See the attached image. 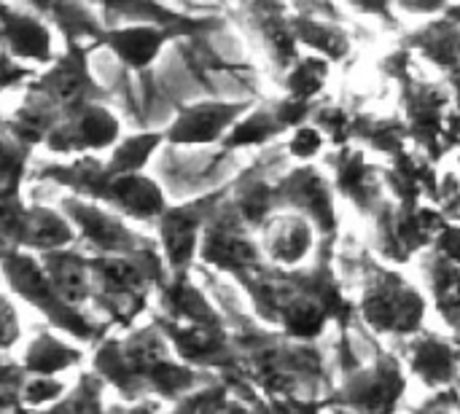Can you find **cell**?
Here are the masks:
<instances>
[{
  "mask_svg": "<svg viewBox=\"0 0 460 414\" xmlns=\"http://www.w3.org/2000/svg\"><path fill=\"white\" fill-rule=\"evenodd\" d=\"M334 237H323L315 248L313 267H272L261 261L245 275L234 277L243 288L253 318L296 342H321L334 326L348 334L356 326L353 299L337 277Z\"/></svg>",
  "mask_w": 460,
  "mask_h": 414,
  "instance_id": "1",
  "label": "cell"
},
{
  "mask_svg": "<svg viewBox=\"0 0 460 414\" xmlns=\"http://www.w3.org/2000/svg\"><path fill=\"white\" fill-rule=\"evenodd\" d=\"M86 361L119 401L172 404L183 393L216 377L181 364L154 323L105 334L92 345V356Z\"/></svg>",
  "mask_w": 460,
  "mask_h": 414,
  "instance_id": "2",
  "label": "cell"
},
{
  "mask_svg": "<svg viewBox=\"0 0 460 414\" xmlns=\"http://www.w3.org/2000/svg\"><path fill=\"white\" fill-rule=\"evenodd\" d=\"M229 323V321H226ZM237 380L264 396L321 399L332 388L326 353L318 342H296L286 334L256 323L237 321L229 326Z\"/></svg>",
  "mask_w": 460,
  "mask_h": 414,
  "instance_id": "3",
  "label": "cell"
},
{
  "mask_svg": "<svg viewBox=\"0 0 460 414\" xmlns=\"http://www.w3.org/2000/svg\"><path fill=\"white\" fill-rule=\"evenodd\" d=\"M89 256V253H86ZM159 245L151 240L135 253L89 256V313L108 331H129L151 304L156 288L167 280Z\"/></svg>",
  "mask_w": 460,
  "mask_h": 414,
  "instance_id": "4",
  "label": "cell"
},
{
  "mask_svg": "<svg viewBox=\"0 0 460 414\" xmlns=\"http://www.w3.org/2000/svg\"><path fill=\"white\" fill-rule=\"evenodd\" d=\"M334 366L340 369V380L332 383L326 407L332 414H399L410 377L391 348L377 345L372 361H358L350 331L337 337Z\"/></svg>",
  "mask_w": 460,
  "mask_h": 414,
  "instance_id": "5",
  "label": "cell"
},
{
  "mask_svg": "<svg viewBox=\"0 0 460 414\" xmlns=\"http://www.w3.org/2000/svg\"><path fill=\"white\" fill-rule=\"evenodd\" d=\"M356 323L383 342L418 334L429 318V296L402 272L364 256L361 291L353 299Z\"/></svg>",
  "mask_w": 460,
  "mask_h": 414,
  "instance_id": "6",
  "label": "cell"
},
{
  "mask_svg": "<svg viewBox=\"0 0 460 414\" xmlns=\"http://www.w3.org/2000/svg\"><path fill=\"white\" fill-rule=\"evenodd\" d=\"M0 280L3 286L22 299L27 307H32L51 331H59L62 337L73 339L75 345H97L105 334H111L92 313L78 310L67 304L57 288L51 286L46 269L40 267L35 253L13 251L0 259Z\"/></svg>",
  "mask_w": 460,
  "mask_h": 414,
  "instance_id": "7",
  "label": "cell"
},
{
  "mask_svg": "<svg viewBox=\"0 0 460 414\" xmlns=\"http://www.w3.org/2000/svg\"><path fill=\"white\" fill-rule=\"evenodd\" d=\"M224 194H226V186L208 191L199 199H191L183 205H172V207L167 205L162 210V216L154 221L156 245H159V253H162L170 275H183V272L194 269L205 224Z\"/></svg>",
  "mask_w": 460,
  "mask_h": 414,
  "instance_id": "8",
  "label": "cell"
},
{
  "mask_svg": "<svg viewBox=\"0 0 460 414\" xmlns=\"http://www.w3.org/2000/svg\"><path fill=\"white\" fill-rule=\"evenodd\" d=\"M410 380H418L429 393L458 385L460 350L458 337L450 331H434L423 326L418 334L391 342Z\"/></svg>",
  "mask_w": 460,
  "mask_h": 414,
  "instance_id": "9",
  "label": "cell"
},
{
  "mask_svg": "<svg viewBox=\"0 0 460 414\" xmlns=\"http://www.w3.org/2000/svg\"><path fill=\"white\" fill-rule=\"evenodd\" d=\"M272 205L275 210H291L305 216L315 232L323 237L337 234V207H334V189L315 167H296L286 178L272 186Z\"/></svg>",
  "mask_w": 460,
  "mask_h": 414,
  "instance_id": "10",
  "label": "cell"
},
{
  "mask_svg": "<svg viewBox=\"0 0 460 414\" xmlns=\"http://www.w3.org/2000/svg\"><path fill=\"white\" fill-rule=\"evenodd\" d=\"M315 226L291 210H275L259 229V248L272 267H302L315 253Z\"/></svg>",
  "mask_w": 460,
  "mask_h": 414,
  "instance_id": "11",
  "label": "cell"
},
{
  "mask_svg": "<svg viewBox=\"0 0 460 414\" xmlns=\"http://www.w3.org/2000/svg\"><path fill=\"white\" fill-rule=\"evenodd\" d=\"M16 364L27 377H62L86 364V350L46 326L30 337Z\"/></svg>",
  "mask_w": 460,
  "mask_h": 414,
  "instance_id": "12",
  "label": "cell"
},
{
  "mask_svg": "<svg viewBox=\"0 0 460 414\" xmlns=\"http://www.w3.org/2000/svg\"><path fill=\"white\" fill-rule=\"evenodd\" d=\"M35 256H38L40 267L46 269L57 294L67 304L86 310L89 307V256L84 251H75L73 245L59 248V251L35 253Z\"/></svg>",
  "mask_w": 460,
  "mask_h": 414,
  "instance_id": "13",
  "label": "cell"
},
{
  "mask_svg": "<svg viewBox=\"0 0 460 414\" xmlns=\"http://www.w3.org/2000/svg\"><path fill=\"white\" fill-rule=\"evenodd\" d=\"M423 277L434 302V310L445 329L458 337V313H460V283H458V261L437 253L434 248L420 259Z\"/></svg>",
  "mask_w": 460,
  "mask_h": 414,
  "instance_id": "14",
  "label": "cell"
},
{
  "mask_svg": "<svg viewBox=\"0 0 460 414\" xmlns=\"http://www.w3.org/2000/svg\"><path fill=\"white\" fill-rule=\"evenodd\" d=\"M337 189L356 205L361 216H372L380 207V183L377 170L369 167L358 154H342L337 156Z\"/></svg>",
  "mask_w": 460,
  "mask_h": 414,
  "instance_id": "15",
  "label": "cell"
},
{
  "mask_svg": "<svg viewBox=\"0 0 460 414\" xmlns=\"http://www.w3.org/2000/svg\"><path fill=\"white\" fill-rule=\"evenodd\" d=\"M162 414H253L251 407L237 399L229 385L221 377H213L202 383L199 388L183 393L178 401L170 404V410Z\"/></svg>",
  "mask_w": 460,
  "mask_h": 414,
  "instance_id": "16",
  "label": "cell"
},
{
  "mask_svg": "<svg viewBox=\"0 0 460 414\" xmlns=\"http://www.w3.org/2000/svg\"><path fill=\"white\" fill-rule=\"evenodd\" d=\"M105 383L92 369H81L62 399L43 410H19L16 414H105Z\"/></svg>",
  "mask_w": 460,
  "mask_h": 414,
  "instance_id": "17",
  "label": "cell"
},
{
  "mask_svg": "<svg viewBox=\"0 0 460 414\" xmlns=\"http://www.w3.org/2000/svg\"><path fill=\"white\" fill-rule=\"evenodd\" d=\"M229 385V391L243 399L253 414H329L326 399H302V396H264L259 391H253L248 383L229 377L224 380Z\"/></svg>",
  "mask_w": 460,
  "mask_h": 414,
  "instance_id": "18",
  "label": "cell"
},
{
  "mask_svg": "<svg viewBox=\"0 0 460 414\" xmlns=\"http://www.w3.org/2000/svg\"><path fill=\"white\" fill-rule=\"evenodd\" d=\"M70 385L59 377H27L22 388V410H43L65 396Z\"/></svg>",
  "mask_w": 460,
  "mask_h": 414,
  "instance_id": "19",
  "label": "cell"
},
{
  "mask_svg": "<svg viewBox=\"0 0 460 414\" xmlns=\"http://www.w3.org/2000/svg\"><path fill=\"white\" fill-rule=\"evenodd\" d=\"M22 342V321L8 294L0 288V356H8Z\"/></svg>",
  "mask_w": 460,
  "mask_h": 414,
  "instance_id": "20",
  "label": "cell"
},
{
  "mask_svg": "<svg viewBox=\"0 0 460 414\" xmlns=\"http://www.w3.org/2000/svg\"><path fill=\"white\" fill-rule=\"evenodd\" d=\"M321 148H323V137L318 129H310V127L296 129V135L288 143V154L294 159H302V162H310L313 156H318Z\"/></svg>",
  "mask_w": 460,
  "mask_h": 414,
  "instance_id": "21",
  "label": "cell"
},
{
  "mask_svg": "<svg viewBox=\"0 0 460 414\" xmlns=\"http://www.w3.org/2000/svg\"><path fill=\"white\" fill-rule=\"evenodd\" d=\"M105 414H162L159 401H116L105 404Z\"/></svg>",
  "mask_w": 460,
  "mask_h": 414,
  "instance_id": "22",
  "label": "cell"
},
{
  "mask_svg": "<svg viewBox=\"0 0 460 414\" xmlns=\"http://www.w3.org/2000/svg\"><path fill=\"white\" fill-rule=\"evenodd\" d=\"M0 414H3V412H0Z\"/></svg>",
  "mask_w": 460,
  "mask_h": 414,
  "instance_id": "23",
  "label": "cell"
}]
</instances>
